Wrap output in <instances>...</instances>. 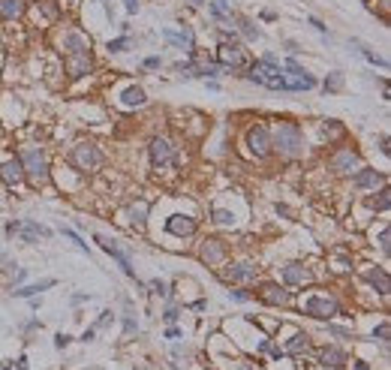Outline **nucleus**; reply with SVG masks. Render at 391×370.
<instances>
[{"label": "nucleus", "mask_w": 391, "mask_h": 370, "mask_svg": "<svg viewBox=\"0 0 391 370\" xmlns=\"http://www.w3.org/2000/svg\"><path fill=\"white\" fill-rule=\"evenodd\" d=\"M304 130L295 121H277V127L271 130V154H277L280 160H298L304 157Z\"/></svg>", "instance_id": "f257e3e1"}, {"label": "nucleus", "mask_w": 391, "mask_h": 370, "mask_svg": "<svg viewBox=\"0 0 391 370\" xmlns=\"http://www.w3.org/2000/svg\"><path fill=\"white\" fill-rule=\"evenodd\" d=\"M298 310L316 322H334L337 316H343V301L334 295V292H325V289H310L307 295L298 298Z\"/></svg>", "instance_id": "f03ea898"}, {"label": "nucleus", "mask_w": 391, "mask_h": 370, "mask_svg": "<svg viewBox=\"0 0 391 370\" xmlns=\"http://www.w3.org/2000/svg\"><path fill=\"white\" fill-rule=\"evenodd\" d=\"M21 166H24V181H31L33 187H45L51 181V166H48V157H45V148L39 145H24L21 154H18Z\"/></svg>", "instance_id": "7ed1b4c3"}, {"label": "nucleus", "mask_w": 391, "mask_h": 370, "mask_svg": "<svg viewBox=\"0 0 391 370\" xmlns=\"http://www.w3.org/2000/svg\"><path fill=\"white\" fill-rule=\"evenodd\" d=\"M244 78L265 88V91H280L283 94V67L277 61H262V58L259 61H250L244 67Z\"/></svg>", "instance_id": "20e7f679"}, {"label": "nucleus", "mask_w": 391, "mask_h": 370, "mask_svg": "<svg viewBox=\"0 0 391 370\" xmlns=\"http://www.w3.org/2000/svg\"><path fill=\"white\" fill-rule=\"evenodd\" d=\"M319 88V78L304 69L295 58H286L283 61V94H304V91H313Z\"/></svg>", "instance_id": "39448f33"}, {"label": "nucleus", "mask_w": 391, "mask_h": 370, "mask_svg": "<svg viewBox=\"0 0 391 370\" xmlns=\"http://www.w3.org/2000/svg\"><path fill=\"white\" fill-rule=\"evenodd\" d=\"M259 265L253 262V259H232V262H223L220 265V280L226 283V286H250V283H256L259 280Z\"/></svg>", "instance_id": "423d86ee"}, {"label": "nucleus", "mask_w": 391, "mask_h": 370, "mask_svg": "<svg viewBox=\"0 0 391 370\" xmlns=\"http://www.w3.org/2000/svg\"><path fill=\"white\" fill-rule=\"evenodd\" d=\"M102 151H99L94 141H75L72 148H69V154H66V163L75 168V172H81V175H91V172H97L102 166Z\"/></svg>", "instance_id": "0eeeda50"}, {"label": "nucleus", "mask_w": 391, "mask_h": 370, "mask_svg": "<svg viewBox=\"0 0 391 370\" xmlns=\"http://www.w3.org/2000/svg\"><path fill=\"white\" fill-rule=\"evenodd\" d=\"M244 148H247V157L250 160H256V163L268 160L271 157V127L265 121L250 124L247 133H244Z\"/></svg>", "instance_id": "6e6552de"}, {"label": "nucleus", "mask_w": 391, "mask_h": 370, "mask_svg": "<svg viewBox=\"0 0 391 370\" xmlns=\"http://www.w3.org/2000/svg\"><path fill=\"white\" fill-rule=\"evenodd\" d=\"M148 160H151V168H178V145L169 138V135H154L148 141Z\"/></svg>", "instance_id": "1a4fd4ad"}, {"label": "nucleus", "mask_w": 391, "mask_h": 370, "mask_svg": "<svg viewBox=\"0 0 391 370\" xmlns=\"http://www.w3.org/2000/svg\"><path fill=\"white\" fill-rule=\"evenodd\" d=\"M217 64L226 69V72L244 69L250 64V58H247V51H244V42H241V39H235V42H220V45H217Z\"/></svg>", "instance_id": "9d476101"}, {"label": "nucleus", "mask_w": 391, "mask_h": 370, "mask_svg": "<svg viewBox=\"0 0 391 370\" xmlns=\"http://www.w3.org/2000/svg\"><path fill=\"white\" fill-rule=\"evenodd\" d=\"M163 232L172 238H178V241H187V238H193L199 232V217L196 214H181V211H175V214H169L163 223Z\"/></svg>", "instance_id": "9b49d317"}, {"label": "nucleus", "mask_w": 391, "mask_h": 370, "mask_svg": "<svg viewBox=\"0 0 391 370\" xmlns=\"http://www.w3.org/2000/svg\"><path fill=\"white\" fill-rule=\"evenodd\" d=\"M277 277H280V283L286 289H304V286H310L316 280L313 268H307L304 262H286V265H280Z\"/></svg>", "instance_id": "f8f14e48"}, {"label": "nucleus", "mask_w": 391, "mask_h": 370, "mask_svg": "<svg viewBox=\"0 0 391 370\" xmlns=\"http://www.w3.org/2000/svg\"><path fill=\"white\" fill-rule=\"evenodd\" d=\"M253 298H259L262 304H268V307H289L295 301L292 292L280 283V280H265L259 283V289L253 292Z\"/></svg>", "instance_id": "ddd939ff"}, {"label": "nucleus", "mask_w": 391, "mask_h": 370, "mask_svg": "<svg viewBox=\"0 0 391 370\" xmlns=\"http://www.w3.org/2000/svg\"><path fill=\"white\" fill-rule=\"evenodd\" d=\"M94 241L99 244V250L105 253V256H111L118 265H121V271L130 277V280H135V268H132V259H130V253L118 244V241H111V238H105V235H94Z\"/></svg>", "instance_id": "4468645a"}, {"label": "nucleus", "mask_w": 391, "mask_h": 370, "mask_svg": "<svg viewBox=\"0 0 391 370\" xmlns=\"http://www.w3.org/2000/svg\"><path fill=\"white\" fill-rule=\"evenodd\" d=\"M361 166V154L355 151V148H337L331 157H328V168L334 172V175H352L355 168Z\"/></svg>", "instance_id": "2eb2a0df"}, {"label": "nucleus", "mask_w": 391, "mask_h": 370, "mask_svg": "<svg viewBox=\"0 0 391 370\" xmlns=\"http://www.w3.org/2000/svg\"><path fill=\"white\" fill-rule=\"evenodd\" d=\"M199 259H202L205 265H211V268H220L229 259V244L220 241V238H205V241L199 244Z\"/></svg>", "instance_id": "dca6fc26"}, {"label": "nucleus", "mask_w": 391, "mask_h": 370, "mask_svg": "<svg viewBox=\"0 0 391 370\" xmlns=\"http://www.w3.org/2000/svg\"><path fill=\"white\" fill-rule=\"evenodd\" d=\"M58 48H61L64 58H69V54H81V51H91V36L85 34V31H78V27H69V31L61 34Z\"/></svg>", "instance_id": "f3484780"}, {"label": "nucleus", "mask_w": 391, "mask_h": 370, "mask_svg": "<svg viewBox=\"0 0 391 370\" xmlns=\"http://www.w3.org/2000/svg\"><path fill=\"white\" fill-rule=\"evenodd\" d=\"M349 181H352V190H367V193H373V190H379V187L385 184V175L373 166H358L349 175Z\"/></svg>", "instance_id": "a211bd4d"}, {"label": "nucleus", "mask_w": 391, "mask_h": 370, "mask_svg": "<svg viewBox=\"0 0 391 370\" xmlns=\"http://www.w3.org/2000/svg\"><path fill=\"white\" fill-rule=\"evenodd\" d=\"M160 36H163L169 45H175V48H181V51H187V58L196 51V36H193V27L190 24H184V27H163L160 31Z\"/></svg>", "instance_id": "6ab92c4d"}, {"label": "nucleus", "mask_w": 391, "mask_h": 370, "mask_svg": "<svg viewBox=\"0 0 391 370\" xmlns=\"http://www.w3.org/2000/svg\"><path fill=\"white\" fill-rule=\"evenodd\" d=\"M316 364L325 370H343L349 364V355H346V349L343 346H334V343H328L322 346L319 352H316Z\"/></svg>", "instance_id": "aec40b11"}, {"label": "nucleus", "mask_w": 391, "mask_h": 370, "mask_svg": "<svg viewBox=\"0 0 391 370\" xmlns=\"http://www.w3.org/2000/svg\"><path fill=\"white\" fill-rule=\"evenodd\" d=\"M361 277H364V280H367V283H370V286H373V289H376L382 298L391 292L388 268H382V265H364V268H361Z\"/></svg>", "instance_id": "412c9836"}, {"label": "nucleus", "mask_w": 391, "mask_h": 370, "mask_svg": "<svg viewBox=\"0 0 391 370\" xmlns=\"http://www.w3.org/2000/svg\"><path fill=\"white\" fill-rule=\"evenodd\" d=\"M0 181H3L9 190H15V187L24 184V166H21L18 157H9V160L0 163Z\"/></svg>", "instance_id": "4be33fe9"}, {"label": "nucleus", "mask_w": 391, "mask_h": 370, "mask_svg": "<svg viewBox=\"0 0 391 370\" xmlns=\"http://www.w3.org/2000/svg\"><path fill=\"white\" fill-rule=\"evenodd\" d=\"M64 67H66V75H69V78H85V75L94 72V58H91V51L69 54L64 61Z\"/></svg>", "instance_id": "5701e85b"}, {"label": "nucleus", "mask_w": 391, "mask_h": 370, "mask_svg": "<svg viewBox=\"0 0 391 370\" xmlns=\"http://www.w3.org/2000/svg\"><path fill=\"white\" fill-rule=\"evenodd\" d=\"M232 27H235V34L241 36V42H256V39H262V31L256 27V21H253L250 15H241V12H235V18H232Z\"/></svg>", "instance_id": "b1692460"}, {"label": "nucleus", "mask_w": 391, "mask_h": 370, "mask_svg": "<svg viewBox=\"0 0 391 370\" xmlns=\"http://www.w3.org/2000/svg\"><path fill=\"white\" fill-rule=\"evenodd\" d=\"M310 346H313V337L307 334V331H301V328H295L292 337L283 343V355H295V358H301L304 352H310Z\"/></svg>", "instance_id": "393cba45"}, {"label": "nucleus", "mask_w": 391, "mask_h": 370, "mask_svg": "<svg viewBox=\"0 0 391 370\" xmlns=\"http://www.w3.org/2000/svg\"><path fill=\"white\" fill-rule=\"evenodd\" d=\"M118 102H121L124 108H145V105H148V94H145L142 84H127V88L118 94Z\"/></svg>", "instance_id": "a878e982"}, {"label": "nucleus", "mask_w": 391, "mask_h": 370, "mask_svg": "<svg viewBox=\"0 0 391 370\" xmlns=\"http://www.w3.org/2000/svg\"><path fill=\"white\" fill-rule=\"evenodd\" d=\"M208 217H211L214 226H226V229L238 226V211L235 208H223V205H217V202L208 208Z\"/></svg>", "instance_id": "bb28decb"}, {"label": "nucleus", "mask_w": 391, "mask_h": 370, "mask_svg": "<svg viewBox=\"0 0 391 370\" xmlns=\"http://www.w3.org/2000/svg\"><path fill=\"white\" fill-rule=\"evenodd\" d=\"M208 12H211V18H214L217 24H223V27H232L235 9H232V3H229V0H208Z\"/></svg>", "instance_id": "cd10ccee"}, {"label": "nucleus", "mask_w": 391, "mask_h": 370, "mask_svg": "<svg viewBox=\"0 0 391 370\" xmlns=\"http://www.w3.org/2000/svg\"><path fill=\"white\" fill-rule=\"evenodd\" d=\"M127 217H130V226L132 229H145L148 226V217H151V202H145V199H135L130 205V211H127Z\"/></svg>", "instance_id": "c85d7f7f"}, {"label": "nucleus", "mask_w": 391, "mask_h": 370, "mask_svg": "<svg viewBox=\"0 0 391 370\" xmlns=\"http://www.w3.org/2000/svg\"><path fill=\"white\" fill-rule=\"evenodd\" d=\"M18 235L24 238L27 244H36L39 238H51V229H48V226H42L39 220H21V229H18Z\"/></svg>", "instance_id": "c756f323"}, {"label": "nucleus", "mask_w": 391, "mask_h": 370, "mask_svg": "<svg viewBox=\"0 0 391 370\" xmlns=\"http://www.w3.org/2000/svg\"><path fill=\"white\" fill-rule=\"evenodd\" d=\"M27 12V0H0V18L3 21H18Z\"/></svg>", "instance_id": "7c9ffc66"}, {"label": "nucleus", "mask_w": 391, "mask_h": 370, "mask_svg": "<svg viewBox=\"0 0 391 370\" xmlns=\"http://www.w3.org/2000/svg\"><path fill=\"white\" fill-rule=\"evenodd\" d=\"M54 286H58V280H54V277H45V280H39V283L18 286L12 295H15V298H33V295H39V292H45V289H54Z\"/></svg>", "instance_id": "2f4dec72"}, {"label": "nucleus", "mask_w": 391, "mask_h": 370, "mask_svg": "<svg viewBox=\"0 0 391 370\" xmlns=\"http://www.w3.org/2000/svg\"><path fill=\"white\" fill-rule=\"evenodd\" d=\"M349 45H355V48H358L361 58H364L367 64H373V67H379V69H388V61H385V58H379V54H376L370 45H364L361 39H349Z\"/></svg>", "instance_id": "473e14b6"}, {"label": "nucleus", "mask_w": 391, "mask_h": 370, "mask_svg": "<svg viewBox=\"0 0 391 370\" xmlns=\"http://www.w3.org/2000/svg\"><path fill=\"white\" fill-rule=\"evenodd\" d=\"M370 211H379V214H385L391 205V193H388V184H382L379 190H373V196H370Z\"/></svg>", "instance_id": "72a5a7b5"}, {"label": "nucleus", "mask_w": 391, "mask_h": 370, "mask_svg": "<svg viewBox=\"0 0 391 370\" xmlns=\"http://www.w3.org/2000/svg\"><path fill=\"white\" fill-rule=\"evenodd\" d=\"M343 84H346V78H343V72H340V69H331V72L325 75V81H322L325 94H340V91H343Z\"/></svg>", "instance_id": "f704fd0d"}, {"label": "nucleus", "mask_w": 391, "mask_h": 370, "mask_svg": "<svg viewBox=\"0 0 391 370\" xmlns=\"http://www.w3.org/2000/svg\"><path fill=\"white\" fill-rule=\"evenodd\" d=\"M130 48H132L130 36H118V39H108V42H105V51H108V54H124V51H130Z\"/></svg>", "instance_id": "c9c22d12"}, {"label": "nucleus", "mask_w": 391, "mask_h": 370, "mask_svg": "<svg viewBox=\"0 0 391 370\" xmlns=\"http://www.w3.org/2000/svg\"><path fill=\"white\" fill-rule=\"evenodd\" d=\"M148 289H151V295H157V298H172V292H169V283H165V280H160V277L148 280Z\"/></svg>", "instance_id": "e433bc0d"}, {"label": "nucleus", "mask_w": 391, "mask_h": 370, "mask_svg": "<svg viewBox=\"0 0 391 370\" xmlns=\"http://www.w3.org/2000/svg\"><path fill=\"white\" fill-rule=\"evenodd\" d=\"M373 340H379V343H388V319H379V325L370 331Z\"/></svg>", "instance_id": "4c0bfd02"}, {"label": "nucleus", "mask_w": 391, "mask_h": 370, "mask_svg": "<svg viewBox=\"0 0 391 370\" xmlns=\"http://www.w3.org/2000/svg\"><path fill=\"white\" fill-rule=\"evenodd\" d=\"M376 241H379V250H382V256H385V259H388V253H391V247H388V241H391L388 223H385V226H382V229H379V238H376Z\"/></svg>", "instance_id": "58836bf2"}, {"label": "nucleus", "mask_w": 391, "mask_h": 370, "mask_svg": "<svg viewBox=\"0 0 391 370\" xmlns=\"http://www.w3.org/2000/svg\"><path fill=\"white\" fill-rule=\"evenodd\" d=\"M307 24H310L316 34H322L325 39H331V34H328V24L322 21V18H316V15H307Z\"/></svg>", "instance_id": "ea45409f"}, {"label": "nucleus", "mask_w": 391, "mask_h": 370, "mask_svg": "<svg viewBox=\"0 0 391 370\" xmlns=\"http://www.w3.org/2000/svg\"><path fill=\"white\" fill-rule=\"evenodd\" d=\"M229 298H232V301H253V292H247V289H244V286H235V289H232V292H229Z\"/></svg>", "instance_id": "a19ab883"}, {"label": "nucleus", "mask_w": 391, "mask_h": 370, "mask_svg": "<svg viewBox=\"0 0 391 370\" xmlns=\"http://www.w3.org/2000/svg\"><path fill=\"white\" fill-rule=\"evenodd\" d=\"M61 235H64V238H69V241H72V244H75V247H78V250H81V253H91V247H88V244H85V241H81V238L75 235V232H72V229H61Z\"/></svg>", "instance_id": "79ce46f5"}, {"label": "nucleus", "mask_w": 391, "mask_h": 370, "mask_svg": "<svg viewBox=\"0 0 391 370\" xmlns=\"http://www.w3.org/2000/svg\"><path fill=\"white\" fill-rule=\"evenodd\" d=\"M111 322H115V313H111V310H102V313H99V319H97V325H94V328H97V331H102V328H108Z\"/></svg>", "instance_id": "37998d69"}, {"label": "nucleus", "mask_w": 391, "mask_h": 370, "mask_svg": "<svg viewBox=\"0 0 391 370\" xmlns=\"http://www.w3.org/2000/svg\"><path fill=\"white\" fill-rule=\"evenodd\" d=\"M121 325H124V331H127V334H135V331H138V322H135V316H132V313L121 316Z\"/></svg>", "instance_id": "c03bdc74"}, {"label": "nucleus", "mask_w": 391, "mask_h": 370, "mask_svg": "<svg viewBox=\"0 0 391 370\" xmlns=\"http://www.w3.org/2000/svg\"><path fill=\"white\" fill-rule=\"evenodd\" d=\"M178 313H181V307H178V304H175V301H169V307H165V310H163V319H165V322H169V325H172V322L178 319Z\"/></svg>", "instance_id": "a18cd8bd"}, {"label": "nucleus", "mask_w": 391, "mask_h": 370, "mask_svg": "<svg viewBox=\"0 0 391 370\" xmlns=\"http://www.w3.org/2000/svg\"><path fill=\"white\" fill-rule=\"evenodd\" d=\"M142 67L145 69H160L163 67V58H160V54H148V58L142 61Z\"/></svg>", "instance_id": "49530a36"}, {"label": "nucleus", "mask_w": 391, "mask_h": 370, "mask_svg": "<svg viewBox=\"0 0 391 370\" xmlns=\"http://www.w3.org/2000/svg\"><path fill=\"white\" fill-rule=\"evenodd\" d=\"M69 343H72V337L66 334V331H58V334H54V349H66Z\"/></svg>", "instance_id": "de8ad7c7"}, {"label": "nucleus", "mask_w": 391, "mask_h": 370, "mask_svg": "<svg viewBox=\"0 0 391 370\" xmlns=\"http://www.w3.org/2000/svg\"><path fill=\"white\" fill-rule=\"evenodd\" d=\"M379 151H382V157H388V154H391V138L385 133L379 135Z\"/></svg>", "instance_id": "09e8293b"}, {"label": "nucleus", "mask_w": 391, "mask_h": 370, "mask_svg": "<svg viewBox=\"0 0 391 370\" xmlns=\"http://www.w3.org/2000/svg\"><path fill=\"white\" fill-rule=\"evenodd\" d=\"M124 9H127L130 15H135V12L142 9V0H124Z\"/></svg>", "instance_id": "8fccbe9b"}, {"label": "nucleus", "mask_w": 391, "mask_h": 370, "mask_svg": "<svg viewBox=\"0 0 391 370\" xmlns=\"http://www.w3.org/2000/svg\"><path fill=\"white\" fill-rule=\"evenodd\" d=\"M18 229H21V220H9V223H6V235L9 238L18 235Z\"/></svg>", "instance_id": "3c124183"}, {"label": "nucleus", "mask_w": 391, "mask_h": 370, "mask_svg": "<svg viewBox=\"0 0 391 370\" xmlns=\"http://www.w3.org/2000/svg\"><path fill=\"white\" fill-rule=\"evenodd\" d=\"M259 15H262V21H277V18H280V15H277L274 9H262Z\"/></svg>", "instance_id": "603ef678"}, {"label": "nucleus", "mask_w": 391, "mask_h": 370, "mask_svg": "<svg viewBox=\"0 0 391 370\" xmlns=\"http://www.w3.org/2000/svg\"><path fill=\"white\" fill-rule=\"evenodd\" d=\"M12 367H15V370H31V367H27V358H24V355H18V358L12 361Z\"/></svg>", "instance_id": "864d4df0"}, {"label": "nucleus", "mask_w": 391, "mask_h": 370, "mask_svg": "<svg viewBox=\"0 0 391 370\" xmlns=\"http://www.w3.org/2000/svg\"><path fill=\"white\" fill-rule=\"evenodd\" d=\"M85 301H91V295L88 292H78V295H72V304L78 307V304H85Z\"/></svg>", "instance_id": "5fc2aeb1"}, {"label": "nucleus", "mask_w": 391, "mask_h": 370, "mask_svg": "<svg viewBox=\"0 0 391 370\" xmlns=\"http://www.w3.org/2000/svg\"><path fill=\"white\" fill-rule=\"evenodd\" d=\"M184 334V331H181V328H175V325H169V328H165V337H169V340H175V337H181Z\"/></svg>", "instance_id": "6e6d98bb"}, {"label": "nucleus", "mask_w": 391, "mask_h": 370, "mask_svg": "<svg viewBox=\"0 0 391 370\" xmlns=\"http://www.w3.org/2000/svg\"><path fill=\"white\" fill-rule=\"evenodd\" d=\"M94 337H97V328H88V331H85V334H81V343H91V340H94Z\"/></svg>", "instance_id": "4d7b16f0"}, {"label": "nucleus", "mask_w": 391, "mask_h": 370, "mask_svg": "<svg viewBox=\"0 0 391 370\" xmlns=\"http://www.w3.org/2000/svg\"><path fill=\"white\" fill-rule=\"evenodd\" d=\"M286 48H289L292 54H301V45H298V42H292V39H286Z\"/></svg>", "instance_id": "13d9d810"}, {"label": "nucleus", "mask_w": 391, "mask_h": 370, "mask_svg": "<svg viewBox=\"0 0 391 370\" xmlns=\"http://www.w3.org/2000/svg\"><path fill=\"white\" fill-rule=\"evenodd\" d=\"M349 370H370V364H367V361H361V358H358V361H352V367H349Z\"/></svg>", "instance_id": "bf43d9fd"}, {"label": "nucleus", "mask_w": 391, "mask_h": 370, "mask_svg": "<svg viewBox=\"0 0 391 370\" xmlns=\"http://www.w3.org/2000/svg\"><path fill=\"white\" fill-rule=\"evenodd\" d=\"M24 280H27V271H24V268H18V274H15V283H18V286H21V283H24Z\"/></svg>", "instance_id": "052dcab7"}, {"label": "nucleus", "mask_w": 391, "mask_h": 370, "mask_svg": "<svg viewBox=\"0 0 391 370\" xmlns=\"http://www.w3.org/2000/svg\"><path fill=\"white\" fill-rule=\"evenodd\" d=\"M184 3H187L190 9H199V6H205V0H184Z\"/></svg>", "instance_id": "680f3d73"}, {"label": "nucleus", "mask_w": 391, "mask_h": 370, "mask_svg": "<svg viewBox=\"0 0 391 370\" xmlns=\"http://www.w3.org/2000/svg\"><path fill=\"white\" fill-rule=\"evenodd\" d=\"M3 370H12V361H3Z\"/></svg>", "instance_id": "e2e57ef3"}, {"label": "nucleus", "mask_w": 391, "mask_h": 370, "mask_svg": "<svg viewBox=\"0 0 391 370\" xmlns=\"http://www.w3.org/2000/svg\"><path fill=\"white\" fill-rule=\"evenodd\" d=\"M169 370H181V367H178V364H169Z\"/></svg>", "instance_id": "0e129e2a"}]
</instances>
